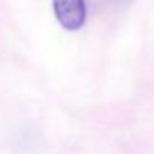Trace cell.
<instances>
[{
    "label": "cell",
    "instance_id": "obj_1",
    "mask_svg": "<svg viewBox=\"0 0 154 154\" xmlns=\"http://www.w3.org/2000/svg\"><path fill=\"white\" fill-rule=\"evenodd\" d=\"M53 12L65 30L76 32L86 22L85 0H53Z\"/></svg>",
    "mask_w": 154,
    "mask_h": 154
}]
</instances>
